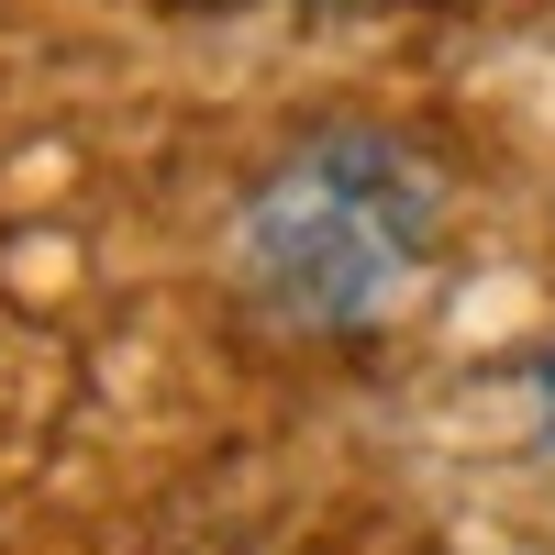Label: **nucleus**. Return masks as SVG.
Returning <instances> with one entry per match:
<instances>
[{
    "label": "nucleus",
    "mask_w": 555,
    "mask_h": 555,
    "mask_svg": "<svg viewBox=\"0 0 555 555\" xmlns=\"http://www.w3.org/2000/svg\"><path fill=\"white\" fill-rule=\"evenodd\" d=\"M444 245L434 167L378 122H322L234 211V289L311 345H356L411 311Z\"/></svg>",
    "instance_id": "obj_1"
},
{
    "label": "nucleus",
    "mask_w": 555,
    "mask_h": 555,
    "mask_svg": "<svg viewBox=\"0 0 555 555\" xmlns=\"http://www.w3.org/2000/svg\"><path fill=\"white\" fill-rule=\"evenodd\" d=\"M512 423H522L533 455H555V345L522 356V378H512Z\"/></svg>",
    "instance_id": "obj_2"
}]
</instances>
